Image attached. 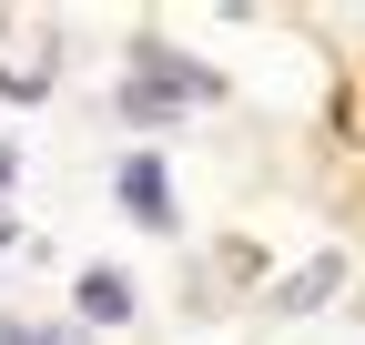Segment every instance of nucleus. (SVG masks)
<instances>
[{"label":"nucleus","instance_id":"f257e3e1","mask_svg":"<svg viewBox=\"0 0 365 345\" xmlns=\"http://www.w3.org/2000/svg\"><path fill=\"white\" fill-rule=\"evenodd\" d=\"M193 102H223V81H213L203 61H182L173 41H132V81H122V102H112V112L153 133V122H182Z\"/></svg>","mask_w":365,"mask_h":345},{"label":"nucleus","instance_id":"f03ea898","mask_svg":"<svg viewBox=\"0 0 365 345\" xmlns=\"http://www.w3.org/2000/svg\"><path fill=\"white\" fill-rule=\"evenodd\" d=\"M112 203H122L143 234H182V203H173V163H163V153H122V163H112Z\"/></svg>","mask_w":365,"mask_h":345},{"label":"nucleus","instance_id":"7ed1b4c3","mask_svg":"<svg viewBox=\"0 0 365 345\" xmlns=\"http://www.w3.org/2000/svg\"><path fill=\"white\" fill-rule=\"evenodd\" d=\"M71 305H81V335L91 325H132V274L122 264H81L71 274Z\"/></svg>","mask_w":365,"mask_h":345},{"label":"nucleus","instance_id":"20e7f679","mask_svg":"<svg viewBox=\"0 0 365 345\" xmlns=\"http://www.w3.org/2000/svg\"><path fill=\"white\" fill-rule=\"evenodd\" d=\"M335 284H345V254H304V264H294L284 284L264 294V315H314V305H325Z\"/></svg>","mask_w":365,"mask_h":345},{"label":"nucleus","instance_id":"39448f33","mask_svg":"<svg viewBox=\"0 0 365 345\" xmlns=\"http://www.w3.org/2000/svg\"><path fill=\"white\" fill-rule=\"evenodd\" d=\"M0 345H91L81 325H31V315H0Z\"/></svg>","mask_w":365,"mask_h":345},{"label":"nucleus","instance_id":"423d86ee","mask_svg":"<svg viewBox=\"0 0 365 345\" xmlns=\"http://www.w3.org/2000/svg\"><path fill=\"white\" fill-rule=\"evenodd\" d=\"M11 193H21V143L0 133V203H11Z\"/></svg>","mask_w":365,"mask_h":345},{"label":"nucleus","instance_id":"0eeeda50","mask_svg":"<svg viewBox=\"0 0 365 345\" xmlns=\"http://www.w3.org/2000/svg\"><path fill=\"white\" fill-rule=\"evenodd\" d=\"M11 234H21V224H11V213H0V244H11Z\"/></svg>","mask_w":365,"mask_h":345}]
</instances>
